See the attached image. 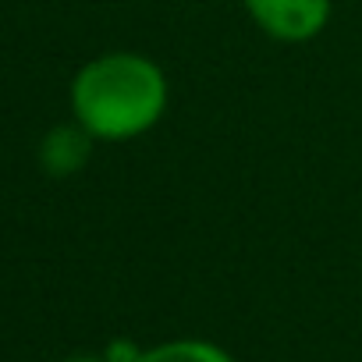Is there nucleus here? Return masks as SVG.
<instances>
[{
	"label": "nucleus",
	"mask_w": 362,
	"mask_h": 362,
	"mask_svg": "<svg viewBox=\"0 0 362 362\" xmlns=\"http://www.w3.org/2000/svg\"><path fill=\"white\" fill-rule=\"evenodd\" d=\"M135 362H235V358H231V351H224L214 341L174 337V341H160L153 348H139Z\"/></svg>",
	"instance_id": "7ed1b4c3"
},
{
	"label": "nucleus",
	"mask_w": 362,
	"mask_h": 362,
	"mask_svg": "<svg viewBox=\"0 0 362 362\" xmlns=\"http://www.w3.org/2000/svg\"><path fill=\"white\" fill-rule=\"evenodd\" d=\"M330 0H245L252 22L277 43H305L330 22Z\"/></svg>",
	"instance_id": "f03ea898"
},
{
	"label": "nucleus",
	"mask_w": 362,
	"mask_h": 362,
	"mask_svg": "<svg viewBox=\"0 0 362 362\" xmlns=\"http://www.w3.org/2000/svg\"><path fill=\"white\" fill-rule=\"evenodd\" d=\"M64 362H110L107 355H68Z\"/></svg>",
	"instance_id": "39448f33"
},
{
	"label": "nucleus",
	"mask_w": 362,
	"mask_h": 362,
	"mask_svg": "<svg viewBox=\"0 0 362 362\" xmlns=\"http://www.w3.org/2000/svg\"><path fill=\"white\" fill-rule=\"evenodd\" d=\"M167 75L142 54H100L78 68L71 82L75 124L100 142H128L146 135L167 114Z\"/></svg>",
	"instance_id": "f257e3e1"
},
{
	"label": "nucleus",
	"mask_w": 362,
	"mask_h": 362,
	"mask_svg": "<svg viewBox=\"0 0 362 362\" xmlns=\"http://www.w3.org/2000/svg\"><path fill=\"white\" fill-rule=\"evenodd\" d=\"M89 149V135L82 128H54L43 142V163L50 174H71Z\"/></svg>",
	"instance_id": "20e7f679"
}]
</instances>
